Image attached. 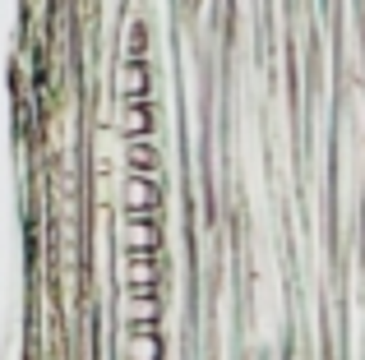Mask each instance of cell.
<instances>
[{
    "label": "cell",
    "instance_id": "6da1fadb",
    "mask_svg": "<svg viewBox=\"0 0 365 360\" xmlns=\"http://www.w3.org/2000/svg\"><path fill=\"white\" fill-rule=\"evenodd\" d=\"M116 240L125 254H162V213H120Z\"/></svg>",
    "mask_w": 365,
    "mask_h": 360
},
{
    "label": "cell",
    "instance_id": "7a4b0ae2",
    "mask_svg": "<svg viewBox=\"0 0 365 360\" xmlns=\"http://www.w3.org/2000/svg\"><path fill=\"white\" fill-rule=\"evenodd\" d=\"M120 213H162V176H120Z\"/></svg>",
    "mask_w": 365,
    "mask_h": 360
},
{
    "label": "cell",
    "instance_id": "3957f363",
    "mask_svg": "<svg viewBox=\"0 0 365 360\" xmlns=\"http://www.w3.org/2000/svg\"><path fill=\"white\" fill-rule=\"evenodd\" d=\"M162 254H125L120 250V282L125 291H162Z\"/></svg>",
    "mask_w": 365,
    "mask_h": 360
},
{
    "label": "cell",
    "instance_id": "277c9868",
    "mask_svg": "<svg viewBox=\"0 0 365 360\" xmlns=\"http://www.w3.org/2000/svg\"><path fill=\"white\" fill-rule=\"evenodd\" d=\"M111 88H116V102H148L153 97L148 60H120L116 74H111Z\"/></svg>",
    "mask_w": 365,
    "mask_h": 360
},
{
    "label": "cell",
    "instance_id": "5b68a950",
    "mask_svg": "<svg viewBox=\"0 0 365 360\" xmlns=\"http://www.w3.org/2000/svg\"><path fill=\"white\" fill-rule=\"evenodd\" d=\"M158 129V111H153V97L148 102H116V116H111V134L120 139H143Z\"/></svg>",
    "mask_w": 365,
    "mask_h": 360
},
{
    "label": "cell",
    "instance_id": "8992f818",
    "mask_svg": "<svg viewBox=\"0 0 365 360\" xmlns=\"http://www.w3.org/2000/svg\"><path fill=\"white\" fill-rule=\"evenodd\" d=\"M120 324L125 328H158L162 324V291H125Z\"/></svg>",
    "mask_w": 365,
    "mask_h": 360
},
{
    "label": "cell",
    "instance_id": "52a82bcc",
    "mask_svg": "<svg viewBox=\"0 0 365 360\" xmlns=\"http://www.w3.org/2000/svg\"><path fill=\"white\" fill-rule=\"evenodd\" d=\"M162 356H167V342L158 328H125L120 360H162Z\"/></svg>",
    "mask_w": 365,
    "mask_h": 360
},
{
    "label": "cell",
    "instance_id": "ba28073f",
    "mask_svg": "<svg viewBox=\"0 0 365 360\" xmlns=\"http://www.w3.org/2000/svg\"><path fill=\"white\" fill-rule=\"evenodd\" d=\"M120 157H125V171L162 176V153H158V139H153V134H143V139H125Z\"/></svg>",
    "mask_w": 365,
    "mask_h": 360
},
{
    "label": "cell",
    "instance_id": "9c48e42d",
    "mask_svg": "<svg viewBox=\"0 0 365 360\" xmlns=\"http://www.w3.org/2000/svg\"><path fill=\"white\" fill-rule=\"evenodd\" d=\"M120 60H148V23H143V18H130V23H125Z\"/></svg>",
    "mask_w": 365,
    "mask_h": 360
}]
</instances>
